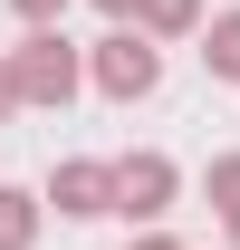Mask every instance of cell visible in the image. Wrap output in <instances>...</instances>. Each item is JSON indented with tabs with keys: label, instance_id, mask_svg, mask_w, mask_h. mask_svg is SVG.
I'll return each instance as SVG.
<instances>
[{
	"label": "cell",
	"instance_id": "1",
	"mask_svg": "<svg viewBox=\"0 0 240 250\" xmlns=\"http://www.w3.org/2000/svg\"><path fill=\"white\" fill-rule=\"evenodd\" d=\"M10 67H20V96H29V106H67V96L87 87V48L67 29H29L10 48Z\"/></svg>",
	"mask_w": 240,
	"mask_h": 250
},
{
	"label": "cell",
	"instance_id": "2",
	"mask_svg": "<svg viewBox=\"0 0 240 250\" xmlns=\"http://www.w3.org/2000/svg\"><path fill=\"white\" fill-rule=\"evenodd\" d=\"M87 77H96V96L135 106V96H154V87H163V48H154L144 29H106V39L87 48Z\"/></svg>",
	"mask_w": 240,
	"mask_h": 250
},
{
	"label": "cell",
	"instance_id": "3",
	"mask_svg": "<svg viewBox=\"0 0 240 250\" xmlns=\"http://www.w3.org/2000/svg\"><path fill=\"white\" fill-rule=\"evenodd\" d=\"M173 192H182V173H173V154H125L116 164V212L135 221V231H163V212H173Z\"/></svg>",
	"mask_w": 240,
	"mask_h": 250
},
{
	"label": "cell",
	"instance_id": "4",
	"mask_svg": "<svg viewBox=\"0 0 240 250\" xmlns=\"http://www.w3.org/2000/svg\"><path fill=\"white\" fill-rule=\"evenodd\" d=\"M48 202H58L67 221H96V212H116V164H96V154H67L58 173H48Z\"/></svg>",
	"mask_w": 240,
	"mask_h": 250
},
{
	"label": "cell",
	"instance_id": "5",
	"mask_svg": "<svg viewBox=\"0 0 240 250\" xmlns=\"http://www.w3.org/2000/svg\"><path fill=\"white\" fill-rule=\"evenodd\" d=\"M39 212H48V192L0 183V250H29V241H39Z\"/></svg>",
	"mask_w": 240,
	"mask_h": 250
},
{
	"label": "cell",
	"instance_id": "6",
	"mask_svg": "<svg viewBox=\"0 0 240 250\" xmlns=\"http://www.w3.org/2000/svg\"><path fill=\"white\" fill-rule=\"evenodd\" d=\"M135 29H144L154 48H163V39H192V29H202V0H144V20H135Z\"/></svg>",
	"mask_w": 240,
	"mask_h": 250
},
{
	"label": "cell",
	"instance_id": "7",
	"mask_svg": "<svg viewBox=\"0 0 240 250\" xmlns=\"http://www.w3.org/2000/svg\"><path fill=\"white\" fill-rule=\"evenodd\" d=\"M202 67H211V77H231V87H240V10H221V20H211V29H202Z\"/></svg>",
	"mask_w": 240,
	"mask_h": 250
},
{
	"label": "cell",
	"instance_id": "8",
	"mask_svg": "<svg viewBox=\"0 0 240 250\" xmlns=\"http://www.w3.org/2000/svg\"><path fill=\"white\" fill-rule=\"evenodd\" d=\"M202 192H211V212H240V154H211Z\"/></svg>",
	"mask_w": 240,
	"mask_h": 250
},
{
	"label": "cell",
	"instance_id": "9",
	"mask_svg": "<svg viewBox=\"0 0 240 250\" xmlns=\"http://www.w3.org/2000/svg\"><path fill=\"white\" fill-rule=\"evenodd\" d=\"M20 106H29V96H20V67H10V48H0V125L20 116Z\"/></svg>",
	"mask_w": 240,
	"mask_h": 250
},
{
	"label": "cell",
	"instance_id": "10",
	"mask_svg": "<svg viewBox=\"0 0 240 250\" xmlns=\"http://www.w3.org/2000/svg\"><path fill=\"white\" fill-rule=\"evenodd\" d=\"M10 10H20L29 29H58V20H67V0H10Z\"/></svg>",
	"mask_w": 240,
	"mask_h": 250
},
{
	"label": "cell",
	"instance_id": "11",
	"mask_svg": "<svg viewBox=\"0 0 240 250\" xmlns=\"http://www.w3.org/2000/svg\"><path fill=\"white\" fill-rule=\"evenodd\" d=\"M96 10H106L116 29H135V20H144V0H96Z\"/></svg>",
	"mask_w": 240,
	"mask_h": 250
},
{
	"label": "cell",
	"instance_id": "12",
	"mask_svg": "<svg viewBox=\"0 0 240 250\" xmlns=\"http://www.w3.org/2000/svg\"><path fill=\"white\" fill-rule=\"evenodd\" d=\"M135 250H182V241H173V231H135Z\"/></svg>",
	"mask_w": 240,
	"mask_h": 250
},
{
	"label": "cell",
	"instance_id": "13",
	"mask_svg": "<svg viewBox=\"0 0 240 250\" xmlns=\"http://www.w3.org/2000/svg\"><path fill=\"white\" fill-rule=\"evenodd\" d=\"M221 231H231V250H240V212H221Z\"/></svg>",
	"mask_w": 240,
	"mask_h": 250
}]
</instances>
